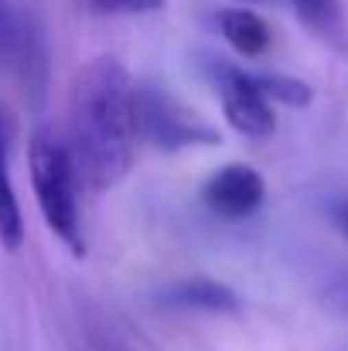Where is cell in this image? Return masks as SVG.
<instances>
[{
	"label": "cell",
	"mask_w": 348,
	"mask_h": 351,
	"mask_svg": "<svg viewBox=\"0 0 348 351\" xmlns=\"http://www.w3.org/2000/svg\"><path fill=\"white\" fill-rule=\"evenodd\" d=\"M137 86L119 58L100 55L79 72L72 96L69 147L82 184L89 191L116 188L137 160Z\"/></svg>",
	"instance_id": "obj_1"
},
{
	"label": "cell",
	"mask_w": 348,
	"mask_h": 351,
	"mask_svg": "<svg viewBox=\"0 0 348 351\" xmlns=\"http://www.w3.org/2000/svg\"><path fill=\"white\" fill-rule=\"evenodd\" d=\"M27 167H31V191H34L45 226L72 256L82 259L86 256V226H82V205H79L82 178H79L72 147L51 130H38L27 147Z\"/></svg>",
	"instance_id": "obj_2"
},
{
	"label": "cell",
	"mask_w": 348,
	"mask_h": 351,
	"mask_svg": "<svg viewBox=\"0 0 348 351\" xmlns=\"http://www.w3.org/2000/svg\"><path fill=\"white\" fill-rule=\"evenodd\" d=\"M137 119H140V140L167 154L219 143V130L209 119L161 89H137Z\"/></svg>",
	"instance_id": "obj_3"
},
{
	"label": "cell",
	"mask_w": 348,
	"mask_h": 351,
	"mask_svg": "<svg viewBox=\"0 0 348 351\" xmlns=\"http://www.w3.org/2000/svg\"><path fill=\"white\" fill-rule=\"evenodd\" d=\"M216 89L222 99L226 123L235 133L263 140L277 130V106L263 96L253 72H242L232 65H216Z\"/></svg>",
	"instance_id": "obj_4"
},
{
	"label": "cell",
	"mask_w": 348,
	"mask_h": 351,
	"mask_svg": "<svg viewBox=\"0 0 348 351\" xmlns=\"http://www.w3.org/2000/svg\"><path fill=\"white\" fill-rule=\"evenodd\" d=\"M0 69L31 82L45 79V38L27 10L0 0Z\"/></svg>",
	"instance_id": "obj_5"
},
{
	"label": "cell",
	"mask_w": 348,
	"mask_h": 351,
	"mask_svg": "<svg viewBox=\"0 0 348 351\" xmlns=\"http://www.w3.org/2000/svg\"><path fill=\"white\" fill-rule=\"evenodd\" d=\"M263 202H266V181L249 164L219 167L202 188V205L216 219H226V222H239V219L256 215L263 208Z\"/></svg>",
	"instance_id": "obj_6"
},
{
	"label": "cell",
	"mask_w": 348,
	"mask_h": 351,
	"mask_svg": "<svg viewBox=\"0 0 348 351\" xmlns=\"http://www.w3.org/2000/svg\"><path fill=\"white\" fill-rule=\"evenodd\" d=\"M167 307H178V311H198V314H242V300L239 293L219 283V280H209V276H192V280H178L164 290L161 297Z\"/></svg>",
	"instance_id": "obj_7"
},
{
	"label": "cell",
	"mask_w": 348,
	"mask_h": 351,
	"mask_svg": "<svg viewBox=\"0 0 348 351\" xmlns=\"http://www.w3.org/2000/svg\"><path fill=\"white\" fill-rule=\"evenodd\" d=\"M216 21H219V34L226 38V45H229L232 51L246 55V58H259V55H266V48L273 45L270 24H266L256 10H249L246 3L219 10Z\"/></svg>",
	"instance_id": "obj_8"
},
{
	"label": "cell",
	"mask_w": 348,
	"mask_h": 351,
	"mask_svg": "<svg viewBox=\"0 0 348 351\" xmlns=\"http://www.w3.org/2000/svg\"><path fill=\"white\" fill-rule=\"evenodd\" d=\"M287 3L311 34H318L325 41H342L345 17H342L338 0H287Z\"/></svg>",
	"instance_id": "obj_9"
},
{
	"label": "cell",
	"mask_w": 348,
	"mask_h": 351,
	"mask_svg": "<svg viewBox=\"0 0 348 351\" xmlns=\"http://www.w3.org/2000/svg\"><path fill=\"white\" fill-rule=\"evenodd\" d=\"M24 242V215L10 184V167H7V150H3V133H0V245L3 249H21Z\"/></svg>",
	"instance_id": "obj_10"
},
{
	"label": "cell",
	"mask_w": 348,
	"mask_h": 351,
	"mask_svg": "<svg viewBox=\"0 0 348 351\" xmlns=\"http://www.w3.org/2000/svg\"><path fill=\"white\" fill-rule=\"evenodd\" d=\"M256 86L263 89V96L273 106H287V110H308L314 103V89L294 75H280V72H253Z\"/></svg>",
	"instance_id": "obj_11"
},
{
	"label": "cell",
	"mask_w": 348,
	"mask_h": 351,
	"mask_svg": "<svg viewBox=\"0 0 348 351\" xmlns=\"http://www.w3.org/2000/svg\"><path fill=\"white\" fill-rule=\"evenodd\" d=\"M96 14H150L164 7V0H86Z\"/></svg>",
	"instance_id": "obj_12"
},
{
	"label": "cell",
	"mask_w": 348,
	"mask_h": 351,
	"mask_svg": "<svg viewBox=\"0 0 348 351\" xmlns=\"http://www.w3.org/2000/svg\"><path fill=\"white\" fill-rule=\"evenodd\" d=\"M321 304L338 314V317H348V273H338L332 276L325 287H321Z\"/></svg>",
	"instance_id": "obj_13"
},
{
	"label": "cell",
	"mask_w": 348,
	"mask_h": 351,
	"mask_svg": "<svg viewBox=\"0 0 348 351\" xmlns=\"http://www.w3.org/2000/svg\"><path fill=\"white\" fill-rule=\"evenodd\" d=\"M332 219H335V226H338V232L348 239V202H338L335 208H332Z\"/></svg>",
	"instance_id": "obj_14"
},
{
	"label": "cell",
	"mask_w": 348,
	"mask_h": 351,
	"mask_svg": "<svg viewBox=\"0 0 348 351\" xmlns=\"http://www.w3.org/2000/svg\"><path fill=\"white\" fill-rule=\"evenodd\" d=\"M235 3H263V0H235Z\"/></svg>",
	"instance_id": "obj_15"
}]
</instances>
